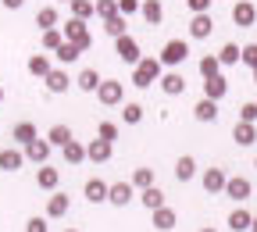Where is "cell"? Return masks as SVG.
Listing matches in <instances>:
<instances>
[{
    "instance_id": "obj_1",
    "label": "cell",
    "mask_w": 257,
    "mask_h": 232,
    "mask_svg": "<svg viewBox=\"0 0 257 232\" xmlns=\"http://www.w3.org/2000/svg\"><path fill=\"white\" fill-rule=\"evenodd\" d=\"M161 75H165L161 57H143L140 64H133V86L136 89H150L154 82H161Z\"/></svg>"
},
{
    "instance_id": "obj_2",
    "label": "cell",
    "mask_w": 257,
    "mask_h": 232,
    "mask_svg": "<svg viewBox=\"0 0 257 232\" xmlns=\"http://www.w3.org/2000/svg\"><path fill=\"white\" fill-rule=\"evenodd\" d=\"M186 57H189V43L186 40H168L165 47H161V64H165V68H179Z\"/></svg>"
},
{
    "instance_id": "obj_3",
    "label": "cell",
    "mask_w": 257,
    "mask_h": 232,
    "mask_svg": "<svg viewBox=\"0 0 257 232\" xmlns=\"http://www.w3.org/2000/svg\"><path fill=\"white\" fill-rule=\"evenodd\" d=\"M61 29H64V40L79 43L82 50H89V47H93V36H89V29H86V22H82V18H68Z\"/></svg>"
},
{
    "instance_id": "obj_4",
    "label": "cell",
    "mask_w": 257,
    "mask_h": 232,
    "mask_svg": "<svg viewBox=\"0 0 257 232\" xmlns=\"http://www.w3.org/2000/svg\"><path fill=\"white\" fill-rule=\"evenodd\" d=\"M96 100H100L104 107H118V104L125 100V86H121L118 79H104L100 89H96Z\"/></svg>"
},
{
    "instance_id": "obj_5",
    "label": "cell",
    "mask_w": 257,
    "mask_h": 232,
    "mask_svg": "<svg viewBox=\"0 0 257 232\" xmlns=\"http://www.w3.org/2000/svg\"><path fill=\"white\" fill-rule=\"evenodd\" d=\"M114 54H118L125 64H140V61H143V54H140V43H136L133 36H128V32L114 40Z\"/></svg>"
},
{
    "instance_id": "obj_6",
    "label": "cell",
    "mask_w": 257,
    "mask_h": 232,
    "mask_svg": "<svg viewBox=\"0 0 257 232\" xmlns=\"http://www.w3.org/2000/svg\"><path fill=\"white\" fill-rule=\"evenodd\" d=\"M250 193H253L250 179H243V175H229V182H225V196H229V200L243 204V200H250Z\"/></svg>"
},
{
    "instance_id": "obj_7",
    "label": "cell",
    "mask_w": 257,
    "mask_h": 232,
    "mask_svg": "<svg viewBox=\"0 0 257 232\" xmlns=\"http://www.w3.org/2000/svg\"><path fill=\"white\" fill-rule=\"evenodd\" d=\"M86 154H89V161H93V164H107V161H111V154H114V143L96 136L93 143H86Z\"/></svg>"
},
{
    "instance_id": "obj_8",
    "label": "cell",
    "mask_w": 257,
    "mask_h": 232,
    "mask_svg": "<svg viewBox=\"0 0 257 232\" xmlns=\"http://www.w3.org/2000/svg\"><path fill=\"white\" fill-rule=\"evenodd\" d=\"M22 150H25V157H29L32 164H47V157H50V150H54V143H50V140H40V136H36V140H32V143H25Z\"/></svg>"
},
{
    "instance_id": "obj_9",
    "label": "cell",
    "mask_w": 257,
    "mask_h": 232,
    "mask_svg": "<svg viewBox=\"0 0 257 232\" xmlns=\"http://www.w3.org/2000/svg\"><path fill=\"white\" fill-rule=\"evenodd\" d=\"M211 32H214V18H211V11L193 15V22H189V40H207Z\"/></svg>"
},
{
    "instance_id": "obj_10",
    "label": "cell",
    "mask_w": 257,
    "mask_h": 232,
    "mask_svg": "<svg viewBox=\"0 0 257 232\" xmlns=\"http://www.w3.org/2000/svg\"><path fill=\"white\" fill-rule=\"evenodd\" d=\"M200 182H204V189H207L211 196H218V193H225V182H229V175H225V168H207V172L200 175Z\"/></svg>"
},
{
    "instance_id": "obj_11",
    "label": "cell",
    "mask_w": 257,
    "mask_h": 232,
    "mask_svg": "<svg viewBox=\"0 0 257 232\" xmlns=\"http://www.w3.org/2000/svg\"><path fill=\"white\" fill-rule=\"evenodd\" d=\"M136 196V186L133 182H111V193H107V204H114V207H125L128 200Z\"/></svg>"
},
{
    "instance_id": "obj_12",
    "label": "cell",
    "mask_w": 257,
    "mask_h": 232,
    "mask_svg": "<svg viewBox=\"0 0 257 232\" xmlns=\"http://www.w3.org/2000/svg\"><path fill=\"white\" fill-rule=\"evenodd\" d=\"M232 22H236L239 29H250V25L257 22V8L250 4V0H236V8H232Z\"/></svg>"
},
{
    "instance_id": "obj_13",
    "label": "cell",
    "mask_w": 257,
    "mask_h": 232,
    "mask_svg": "<svg viewBox=\"0 0 257 232\" xmlns=\"http://www.w3.org/2000/svg\"><path fill=\"white\" fill-rule=\"evenodd\" d=\"M161 89H165L168 96H179V93H186V79H182V72H175V68H168L165 75H161V82H157Z\"/></svg>"
},
{
    "instance_id": "obj_14",
    "label": "cell",
    "mask_w": 257,
    "mask_h": 232,
    "mask_svg": "<svg viewBox=\"0 0 257 232\" xmlns=\"http://www.w3.org/2000/svg\"><path fill=\"white\" fill-rule=\"evenodd\" d=\"M25 68H29V75H36V79H47V75L54 72V61H50V57H47V50H43V54H32Z\"/></svg>"
},
{
    "instance_id": "obj_15",
    "label": "cell",
    "mask_w": 257,
    "mask_h": 232,
    "mask_svg": "<svg viewBox=\"0 0 257 232\" xmlns=\"http://www.w3.org/2000/svg\"><path fill=\"white\" fill-rule=\"evenodd\" d=\"M150 214H154V228H157V232H172V228L179 225V214H175L168 204L157 207V211H150Z\"/></svg>"
},
{
    "instance_id": "obj_16",
    "label": "cell",
    "mask_w": 257,
    "mask_h": 232,
    "mask_svg": "<svg viewBox=\"0 0 257 232\" xmlns=\"http://www.w3.org/2000/svg\"><path fill=\"white\" fill-rule=\"evenodd\" d=\"M82 193H86V200H89V204H107V193H111V186H107L104 179H89Z\"/></svg>"
},
{
    "instance_id": "obj_17",
    "label": "cell",
    "mask_w": 257,
    "mask_h": 232,
    "mask_svg": "<svg viewBox=\"0 0 257 232\" xmlns=\"http://www.w3.org/2000/svg\"><path fill=\"white\" fill-rule=\"evenodd\" d=\"M25 161H29V157H25V150L8 147V150H0V172H18Z\"/></svg>"
},
{
    "instance_id": "obj_18",
    "label": "cell",
    "mask_w": 257,
    "mask_h": 232,
    "mask_svg": "<svg viewBox=\"0 0 257 232\" xmlns=\"http://www.w3.org/2000/svg\"><path fill=\"white\" fill-rule=\"evenodd\" d=\"M232 140H236L239 147H253V143H257V125H253V122H236Z\"/></svg>"
},
{
    "instance_id": "obj_19",
    "label": "cell",
    "mask_w": 257,
    "mask_h": 232,
    "mask_svg": "<svg viewBox=\"0 0 257 232\" xmlns=\"http://www.w3.org/2000/svg\"><path fill=\"white\" fill-rule=\"evenodd\" d=\"M61 154H64V164H82V161H89V154H86V143H79V140H72V143H64L61 147Z\"/></svg>"
},
{
    "instance_id": "obj_20",
    "label": "cell",
    "mask_w": 257,
    "mask_h": 232,
    "mask_svg": "<svg viewBox=\"0 0 257 232\" xmlns=\"http://www.w3.org/2000/svg\"><path fill=\"white\" fill-rule=\"evenodd\" d=\"M193 118H197V122H218V100H211V96H200L197 107H193Z\"/></svg>"
},
{
    "instance_id": "obj_21",
    "label": "cell",
    "mask_w": 257,
    "mask_h": 232,
    "mask_svg": "<svg viewBox=\"0 0 257 232\" xmlns=\"http://www.w3.org/2000/svg\"><path fill=\"white\" fill-rule=\"evenodd\" d=\"M54 57H57V64H75V61L82 57V47H79V43H72V40H64V43L54 50Z\"/></svg>"
},
{
    "instance_id": "obj_22",
    "label": "cell",
    "mask_w": 257,
    "mask_h": 232,
    "mask_svg": "<svg viewBox=\"0 0 257 232\" xmlns=\"http://www.w3.org/2000/svg\"><path fill=\"white\" fill-rule=\"evenodd\" d=\"M225 93H229V79H225V75H211V79H204V96H211V100H221Z\"/></svg>"
},
{
    "instance_id": "obj_23",
    "label": "cell",
    "mask_w": 257,
    "mask_h": 232,
    "mask_svg": "<svg viewBox=\"0 0 257 232\" xmlns=\"http://www.w3.org/2000/svg\"><path fill=\"white\" fill-rule=\"evenodd\" d=\"M104 32H107V36L111 40H118V36H125V32H128V15H111V18H104Z\"/></svg>"
},
{
    "instance_id": "obj_24",
    "label": "cell",
    "mask_w": 257,
    "mask_h": 232,
    "mask_svg": "<svg viewBox=\"0 0 257 232\" xmlns=\"http://www.w3.org/2000/svg\"><path fill=\"white\" fill-rule=\"evenodd\" d=\"M100 75H96V68H82L79 75H75V86L82 89V93H96V89H100Z\"/></svg>"
},
{
    "instance_id": "obj_25",
    "label": "cell",
    "mask_w": 257,
    "mask_h": 232,
    "mask_svg": "<svg viewBox=\"0 0 257 232\" xmlns=\"http://www.w3.org/2000/svg\"><path fill=\"white\" fill-rule=\"evenodd\" d=\"M68 207H72V200H68L64 193L54 189V196L47 200V218H64V214H68Z\"/></svg>"
},
{
    "instance_id": "obj_26",
    "label": "cell",
    "mask_w": 257,
    "mask_h": 232,
    "mask_svg": "<svg viewBox=\"0 0 257 232\" xmlns=\"http://www.w3.org/2000/svg\"><path fill=\"white\" fill-rule=\"evenodd\" d=\"M57 182H61V172L57 168H50V164H40V172H36V186L40 189H57Z\"/></svg>"
},
{
    "instance_id": "obj_27",
    "label": "cell",
    "mask_w": 257,
    "mask_h": 232,
    "mask_svg": "<svg viewBox=\"0 0 257 232\" xmlns=\"http://www.w3.org/2000/svg\"><path fill=\"white\" fill-rule=\"evenodd\" d=\"M229 228H232V232H250V228H253V214H250L246 207H236V211L229 214Z\"/></svg>"
},
{
    "instance_id": "obj_28",
    "label": "cell",
    "mask_w": 257,
    "mask_h": 232,
    "mask_svg": "<svg viewBox=\"0 0 257 232\" xmlns=\"http://www.w3.org/2000/svg\"><path fill=\"white\" fill-rule=\"evenodd\" d=\"M43 82H47L50 93H68V86H72V79H68V72H64V68H54Z\"/></svg>"
},
{
    "instance_id": "obj_29",
    "label": "cell",
    "mask_w": 257,
    "mask_h": 232,
    "mask_svg": "<svg viewBox=\"0 0 257 232\" xmlns=\"http://www.w3.org/2000/svg\"><path fill=\"white\" fill-rule=\"evenodd\" d=\"M40 136V132H36V125H32V122H18L15 129H11V140L18 143V147H25V143H32V140H36Z\"/></svg>"
},
{
    "instance_id": "obj_30",
    "label": "cell",
    "mask_w": 257,
    "mask_h": 232,
    "mask_svg": "<svg viewBox=\"0 0 257 232\" xmlns=\"http://www.w3.org/2000/svg\"><path fill=\"white\" fill-rule=\"evenodd\" d=\"M140 15H143L147 25H161V18H165V8H161V0H143Z\"/></svg>"
},
{
    "instance_id": "obj_31",
    "label": "cell",
    "mask_w": 257,
    "mask_h": 232,
    "mask_svg": "<svg viewBox=\"0 0 257 232\" xmlns=\"http://www.w3.org/2000/svg\"><path fill=\"white\" fill-rule=\"evenodd\" d=\"M140 200H143L147 211H157V207H165V193L157 186H147V189H140Z\"/></svg>"
},
{
    "instance_id": "obj_32",
    "label": "cell",
    "mask_w": 257,
    "mask_h": 232,
    "mask_svg": "<svg viewBox=\"0 0 257 232\" xmlns=\"http://www.w3.org/2000/svg\"><path fill=\"white\" fill-rule=\"evenodd\" d=\"M193 175H197V161H193L189 154L179 157V161H175V179H179V182H189Z\"/></svg>"
},
{
    "instance_id": "obj_33",
    "label": "cell",
    "mask_w": 257,
    "mask_h": 232,
    "mask_svg": "<svg viewBox=\"0 0 257 232\" xmlns=\"http://www.w3.org/2000/svg\"><path fill=\"white\" fill-rule=\"evenodd\" d=\"M72 18H82V22H89L93 15H96V0H72Z\"/></svg>"
},
{
    "instance_id": "obj_34",
    "label": "cell",
    "mask_w": 257,
    "mask_h": 232,
    "mask_svg": "<svg viewBox=\"0 0 257 232\" xmlns=\"http://www.w3.org/2000/svg\"><path fill=\"white\" fill-rule=\"evenodd\" d=\"M218 61H221V68H225V64H239V61H243V47L225 43V47L218 50Z\"/></svg>"
},
{
    "instance_id": "obj_35",
    "label": "cell",
    "mask_w": 257,
    "mask_h": 232,
    "mask_svg": "<svg viewBox=\"0 0 257 232\" xmlns=\"http://www.w3.org/2000/svg\"><path fill=\"white\" fill-rule=\"evenodd\" d=\"M61 43H64V29H61V25H57V29H43V50H47V54H54Z\"/></svg>"
},
{
    "instance_id": "obj_36",
    "label": "cell",
    "mask_w": 257,
    "mask_h": 232,
    "mask_svg": "<svg viewBox=\"0 0 257 232\" xmlns=\"http://www.w3.org/2000/svg\"><path fill=\"white\" fill-rule=\"evenodd\" d=\"M47 140H50L54 147H64V143H72L75 136H72V129H68V125H50V132H47Z\"/></svg>"
},
{
    "instance_id": "obj_37",
    "label": "cell",
    "mask_w": 257,
    "mask_h": 232,
    "mask_svg": "<svg viewBox=\"0 0 257 232\" xmlns=\"http://www.w3.org/2000/svg\"><path fill=\"white\" fill-rule=\"evenodd\" d=\"M200 75L204 79H211V75H221V61H218V54H207V57H200Z\"/></svg>"
},
{
    "instance_id": "obj_38",
    "label": "cell",
    "mask_w": 257,
    "mask_h": 232,
    "mask_svg": "<svg viewBox=\"0 0 257 232\" xmlns=\"http://www.w3.org/2000/svg\"><path fill=\"white\" fill-rule=\"evenodd\" d=\"M57 22H61L57 8H40V11H36V25H40V29H57Z\"/></svg>"
},
{
    "instance_id": "obj_39",
    "label": "cell",
    "mask_w": 257,
    "mask_h": 232,
    "mask_svg": "<svg viewBox=\"0 0 257 232\" xmlns=\"http://www.w3.org/2000/svg\"><path fill=\"white\" fill-rule=\"evenodd\" d=\"M121 118H125V125H140L143 122V104H125L121 107Z\"/></svg>"
},
{
    "instance_id": "obj_40",
    "label": "cell",
    "mask_w": 257,
    "mask_h": 232,
    "mask_svg": "<svg viewBox=\"0 0 257 232\" xmlns=\"http://www.w3.org/2000/svg\"><path fill=\"white\" fill-rule=\"evenodd\" d=\"M133 186H136V189L154 186V168H136V172H133Z\"/></svg>"
},
{
    "instance_id": "obj_41",
    "label": "cell",
    "mask_w": 257,
    "mask_h": 232,
    "mask_svg": "<svg viewBox=\"0 0 257 232\" xmlns=\"http://www.w3.org/2000/svg\"><path fill=\"white\" fill-rule=\"evenodd\" d=\"M118 15V0H96V18H111Z\"/></svg>"
},
{
    "instance_id": "obj_42",
    "label": "cell",
    "mask_w": 257,
    "mask_h": 232,
    "mask_svg": "<svg viewBox=\"0 0 257 232\" xmlns=\"http://www.w3.org/2000/svg\"><path fill=\"white\" fill-rule=\"evenodd\" d=\"M96 136H100V140H118V125L114 122H100V129H96Z\"/></svg>"
},
{
    "instance_id": "obj_43",
    "label": "cell",
    "mask_w": 257,
    "mask_h": 232,
    "mask_svg": "<svg viewBox=\"0 0 257 232\" xmlns=\"http://www.w3.org/2000/svg\"><path fill=\"white\" fill-rule=\"evenodd\" d=\"M140 8H143V0H118V11H121V15H128V18L140 15Z\"/></svg>"
},
{
    "instance_id": "obj_44",
    "label": "cell",
    "mask_w": 257,
    "mask_h": 232,
    "mask_svg": "<svg viewBox=\"0 0 257 232\" xmlns=\"http://www.w3.org/2000/svg\"><path fill=\"white\" fill-rule=\"evenodd\" d=\"M243 64H246L250 72L257 68V43H246V47H243Z\"/></svg>"
},
{
    "instance_id": "obj_45",
    "label": "cell",
    "mask_w": 257,
    "mask_h": 232,
    "mask_svg": "<svg viewBox=\"0 0 257 232\" xmlns=\"http://www.w3.org/2000/svg\"><path fill=\"white\" fill-rule=\"evenodd\" d=\"M239 122H253L257 125V100H250V104L239 107Z\"/></svg>"
},
{
    "instance_id": "obj_46",
    "label": "cell",
    "mask_w": 257,
    "mask_h": 232,
    "mask_svg": "<svg viewBox=\"0 0 257 232\" xmlns=\"http://www.w3.org/2000/svg\"><path fill=\"white\" fill-rule=\"evenodd\" d=\"M25 232H50V228H47V218H40V214L29 218V221H25Z\"/></svg>"
},
{
    "instance_id": "obj_47",
    "label": "cell",
    "mask_w": 257,
    "mask_h": 232,
    "mask_svg": "<svg viewBox=\"0 0 257 232\" xmlns=\"http://www.w3.org/2000/svg\"><path fill=\"white\" fill-rule=\"evenodd\" d=\"M186 8L193 15H204V11H211V0H186Z\"/></svg>"
},
{
    "instance_id": "obj_48",
    "label": "cell",
    "mask_w": 257,
    "mask_h": 232,
    "mask_svg": "<svg viewBox=\"0 0 257 232\" xmlns=\"http://www.w3.org/2000/svg\"><path fill=\"white\" fill-rule=\"evenodd\" d=\"M0 4H4V8H8V11H18V8H22V4H25V0H0Z\"/></svg>"
},
{
    "instance_id": "obj_49",
    "label": "cell",
    "mask_w": 257,
    "mask_h": 232,
    "mask_svg": "<svg viewBox=\"0 0 257 232\" xmlns=\"http://www.w3.org/2000/svg\"><path fill=\"white\" fill-rule=\"evenodd\" d=\"M200 232H218V228H211V225H207V228H200Z\"/></svg>"
},
{
    "instance_id": "obj_50",
    "label": "cell",
    "mask_w": 257,
    "mask_h": 232,
    "mask_svg": "<svg viewBox=\"0 0 257 232\" xmlns=\"http://www.w3.org/2000/svg\"><path fill=\"white\" fill-rule=\"evenodd\" d=\"M253 232H257V214H253Z\"/></svg>"
},
{
    "instance_id": "obj_51",
    "label": "cell",
    "mask_w": 257,
    "mask_h": 232,
    "mask_svg": "<svg viewBox=\"0 0 257 232\" xmlns=\"http://www.w3.org/2000/svg\"><path fill=\"white\" fill-rule=\"evenodd\" d=\"M57 4H72V0H57Z\"/></svg>"
},
{
    "instance_id": "obj_52",
    "label": "cell",
    "mask_w": 257,
    "mask_h": 232,
    "mask_svg": "<svg viewBox=\"0 0 257 232\" xmlns=\"http://www.w3.org/2000/svg\"><path fill=\"white\" fill-rule=\"evenodd\" d=\"M0 100H4V86H0Z\"/></svg>"
},
{
    "instance_id": "obj_53",
    "label": "cell",
    "mask_w": 257,
    "mask_h": 232,
    "mask_svg": "<svg viewBox=\"0 0 257 232\" xmlns=\"http://www.w3.org/2000/svg\"><path fill=\"white\" fill-rule=\"evenodd\" d=\"M64 232H79V228H64Z\"/></svg>"
},
{
    "instance_id": "obj_54",
    "label": "cell",
    "mask_w": 257,
    "mask_h": 232,
    "mask_svg": "<svg viewBox=\"0 0 257 232\" xmlns=\"http://www.w3.org/2000/svg\"><path fill=\"white\" fill-rule=\"evenodd\" d=\"M253 82H257V68H253Z\"/></svg>"
},
{
    "instance_id": "obj_55",
    "label": "cell",
    "mask_w": 257,
    "mask_h": 232,
    "mask_svg": "<svg viewBox=\"0 0 257 232\" xmlns=\"http://www.w3.org/2000/svg\"><path fill=\"white\" fill-rule=\"evenodd\" d=\"M253 168H257V157H253Z\"/></svg>"
},
{
    "instance_id": "obj_56",
    "label": "cell",
    "mask_w": 257,
    "mask_h": 232,
    "mask_svg": "<svg viewBox=\"0 0 257 232\" xmlns=\"http://www.w3.org/2000/svg\"><path fill=\"white\" fill-rule=\"evenodd\" d=\"M250 232H253V228H250Z\"/></svg>"
}]
</instances>
